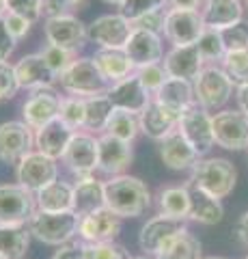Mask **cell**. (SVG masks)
<instances>
[{"label":"cell","mask_w":248,"mask_h":259,"mask_svg":"<svg viewBox=\"0 0 248 259\" xmlns=\"http://www.w3.org/2000/svg\"><path fill=\"white\" fill-rule=\"evenodd\" d=\"M237 168L231 160L222 156H205L190 171L188 186L194 192L207 194L212 199H227L235 190Z\"/></svg>","instance_id":"cell-2"},{"label":"cell","mask_w":248,"mask_h":259,"mask_svg":"<svg viewBox=\"0 0 248 259\" xmlns=\"http://www.w3.org/2000/svg\"><path fill=\"white\" fill-rule=\"evenodd\" d=\"M214 141L227 151L248 149V115L239 108H222L212 115Z\"/></svg>","instance_id":"cell-8"},{"label":"cell","mask_w":248,"mask_h":259,"mask_svg":"<svg viewBox=\"0 0 248 259\" xmlns=\"http://www.w3.org/2000/svg\"><path fill=\"white\" fill-rule=\"evenodd\" d=\"M39 54L43 56L45 65L50 67L52 74L57 76V80L65 74V71L71 67V63L78 59V54L69 52V50H63V48H57V46H50V44H43V48L39 50Z\"/></svg>","instance_id":"cell-40"},{"label":"cell","mask_w":248,"mask_h":259,"mask_svg":"<svg viewBox=\"0 0 248 259\" xmlns=\"http://www.w3.org/2000/svg\"><path fill=\"white\" fill-rule=\"evenodd\" d=\"M162 65L166 69L169 78H179L192 82L201 69L205 67V63L199 54L196 46H183V48H169L162 59Z\"/></svg>","instance_id":"cell-23"},{"label":"cell","mask_w":248,"mask_h":259,"mask_svg":"<svg viewBox=\"0 0 248 259\" xmlns=\"http://www.w3.org/2000/svg\"><path fill=\"white\" fill-rule=\"evenodd\" d=\"M84 259H132L125 246L117 242H97V244H82Z\"/></svg>","instance_id":"cell-42"},{"label":"cell","mask_w":248,"mask_h":259,"mask_svg":"<svg viewBox=\"0 0 248 259\" xmlns=\"http://www.w3.org/2000/svg\"><path fill=\"white\" fill-rule=\"evenodd\" d=\"M136 78L147 89V93L156 95L160 89H162V84L169 80V74H166L162 63H156V65H147V67H138L136 69Z\"/></svg>","instance_id":"cell-41"},{"label":"cell","mask_w":248,"mask_h":259,"mask_svg":"<svg viewBox=\"0 0 248 259\" xmlns=\"http://www.w3.org/2000/svg\"><path fill=\"white\" fill-rule=\"evenodd\" d=\"M132 32V22L121 11L97 15L86 24V39L95 46V50H123Z\"/></svg>","instance_id":"cell-6"},{"label":"cell","mask_w":248,"mask_h":259,"mask_svg":"<svg viewBox=\"0 0 248 259\" xmlns=\"http://www.w3.org/2000/svg\"><path fill=\"white\" fill-rule=\"evenodd\" d=\"M156 259H203V246L201 240L186 229L173 236L166 244L160 248Z\"/></svg>","instance_id":"cell-33"},{"label":"cell","mask_w":248,"mask_h":259,"mask_svg":"<svg viewBox=\"0 0 248 259\" xmlns=\"http://www.w3.org/2000/svg\"><path fill=\"white\" fill-rule=\"evenodd\" d=\"M179 117L177 112H173L171 108L162 106L158 100L151 97V102L147 104L142 112L138 115L140 119V134H145L147 139L162 143L166 136H171L179 125Z\"/></svg>","instance_id":"cell-20"},{"label":"cell","mask_w":248,"mask_h":259,"mask_svg":"<svg viewBox=\"0 0 248 259\" xmlns=\"http://www.w3.org/2000/svg\"><path fill=\"white\" fill-rule=\"evenodd\" d=\"M151 190L136 175H119L106 180V207L119 218H140L151 207Z\"/></svg>","instance_id":"cell-1"},{"label":"cell","mask_w":248,"mask_h":259,"mask_svg":"<svg viewBox=\"0 0 248 259\" xmlns=\"http://www.w3.org/2000/svg\"><path fill=\"white\" fill-rule=\"evenodd\" d=\"M235 102H237V108L248 115V84L235 89Z\"/></svg>","instance_id":"cell-54"},{"label":"cell","mask_w":248,"mask_h":259,"mask_svg":"<svg viewBox=\"0 0 248 259\" xmlns=\"http://www.w3.org/2000/svg\"><path fill=\"white\" fill-rule=\"evenodd\" d=\"M201 18L205 28L225 30L246 20L244 0H205V5L201 7Z\"/></svg>","instance_id":"cell-24"},{"label":"cell","mask_w":248,"mask_h":259,"mask_svg":"<svg viewBox=\"0 0 248 259\" xmlns=\"http://www.w3.org/2000/svg\"><path fill=\"white\" fill-rule=\"evenodd\" d=\"M205 24L201 18V11L190 9H171L166 11L162 39L171 48H183V46H196L199 37L203 35Z\"/></svg>","instance_id":"cell-11"},{"label":"cell","mask_w":248,"mask_h":259,"mask_svg":"<svg viewBox=\"0 0 248 259\" xmlns=\"http://www.w3.org/2000/svg\"><path fill=\"white\" fill-rule=\"evenodd\" d=\"M110 102H113L115 108H123V110H132L136 115H140L142 108L151 102V93H147V89L140 84V80L136 78V71L130 76L121 80V82H115L108 87V93Z\"/></svg>","instance_id":"cell-25"},{"label":"cell","mask_w":248,"mask_h":259,"mask_svg":"<svg viewBox=\"0 0 248 259\" xmlns=\"http://www.w3.org/2000/svg\"><path fill=\"white\" fill-rule=\"evenodd\" d=\"M59 175H61L59 160L47 158L43 153H39L37 149H33L28 156H24L15 164V182L33 194L43 190L52 182H57Z\"/></svg>","instance_id":"cell-9"},{"label":"cell","mask_w":248,"mask_h":259,"mask_svg":"<svg viewBox=\"0 0 248 259\" xmlns=\"http://www.w3.org/2000/svg\"><path fill=\"white\" fill-rule=\"evenodd\" d=\"M28 225H3L0 223V257L22 259L30 246Z\"/></svg>","instance_id":"cell-32"},{"label":"cell","mask_w":248,"mask_h":259,"mask_svg":"<svg viewBox=\"0 0 248 259\" xmlns=\"http://www.w3.org/2000/svg\"><path fill=\"white\" fill-rule=\"evenodd\" d=\"M43 37H45V44L69 50L78 56L84 50V46L89 44V39H86V24L76 13L43 20Z\"/></svg>","instance_id":"cell-10"},{"label":"cell","mask_w":248,"mask_h":259,"mask_svg":"<svg viewBox=\"0 0 248 259\" xmlns=\"http://www.w3.org/2000/svg\"><path fill=\"white\" fill-rule=\"evenodd\" d=\"M80 216L76 212H61V214H47L35 212L28 221L30 236L47 246H65L78 236Z\"/></svg>","instance_id":"cell-5"},{"label":"cell","mask_w":248,"mask_h":259,"mask_svg":"<svg viewBox=\"0 0 248 259\" xmlns=\"http://www.w3.org/2000/svg\"><path fill=\"white\" fill-rule=\"evenodd\" d=\"M192 89H194L196 106L212 115L227 108V104L235 97V84L220 65H205L201 74L192 80Z\"/></svg>","instance_id":"cell-3"},{"label":"cell","mask_w":248,"mask_h":259,"mask_svg":"<svg viewBox=\"0 0 248 259\" xmlns=\"http://www.w3.org/2000/svg\"><path fill=\"white\" fill-rule=\"evenodd\" d=\"M222 37L227 52H237V50H248V20H242L229 26L225 30H218Z\"/></svg>","instance_id":"cell-43"},{"label":"cell","mask_w":248,"mask_h":259,"mask_svg":"<svg viewBox=\"0 0 248 259\" xmlns=\"http://www.w3.org/2000/svg\"><path fill=\"white\" fill-rule=\"evenodd\" d=\"M244 156H246V160H248V149H246V151H244Z\"/></svg>","instance_id":"cell-61"},{"label":"cell","mask_w":248,"mask_h":259,"mask_svg":"<svg viewBox=\"0 0 248 259\" xmlns=\"http://www.w3.org/2000/svg\"><path fill=\"white\" fill-rule=\"evenodd\" d=\"M132 259H156V257H149V255H140V257H132Z\"/></svg>","instance_id":"cell-58"},{"label":"cell","mask_w":248,"mask_h":259,"mask_svg":"<svg viewBox=\"0 0 248 259\" xmlns=\"http://www.w3.org/2000/svg\"><path fill=\"white\" fill-rule=\"evenodd\" d=\"M100 143V162H97V171L106 177H119L125 175L127 168L134 162V147L130 143H123L119 139H113L108 134L97 136Z\"/></svg>","instance_id":"cell-18"},{"label":"cell","mask_w":248,"mask_h":259,"mask_svg":"<svg viewBox=\"0 0 248 259\" xmlns=\"http://www.w3.org/2000/svg\"><path fill=\"white\" fill-rule=\"evenodd\" d=\"M91 59L108 84L121 82V80L130 78L136 71L134 63L125 54V50H95Z\"/></svg>","instance_id":"cell-30"},{"label":"cell","mask_w":248,"mask_h":259,"mask_svg":"<svg viewBox=\"0 0 248 259\" xmlns=\"http://www.w3.org/2000/svg\"><path fill=\"white\" fill-rule=\"evenodd\" d=\"M20 87L15 80V71L11 63H0V102H9L18 95Z\"/></svg>","instance_id":"cell-46"},{"label":"cell","mask_w":248,"mask_h":259,"mask_svg":"<svg viewBox=\"0 0 248 259\" xmlns=\"http://www.w3.org/2000/svg\"><path fill=\"white\" fill-rule=\"evenodd\" d=\"M61 162H63V166L76 177V180L95 175V171H97V162H100L97 136L86 132V130H78V132H74Z\"/></svg>","instance_id":"cell-7"},{"label":"cell","mask_w":248,"mask_h":259,"mask_svg":"<svg viewBox=\"0 0 248 259\" xmlns=\"http://www.w3.org/2000/svg\"><path fill=\"white\" fill-rule=\"evenodd\" d=\"M106 207V182L95 175L80 177L74 184V212L82 218Z\"/></svg>","instance_id":"cell-26"},{"label":"cell","mask_w":248,"mask_h":259,"mask_svg":"<svg viewBox=\"0 0 248 259\" xmlns=\"http://www.w3.org/2000/svg\"><path fill=\"white\" fill-rule=\"evenodd\" d=\"M15 48H18V41L11 37V32L7 30L5 20L0 18V63H9Z\"/></svg>","instance_id":"cell-50"},{"label":"cell","mask_w":248,"mask_h":259,"mask_svg":"<svg viewBox=\"0 0 248 259\" xmlns=\"http://www.w3.org/2000/svg\"><path fill=\"white\" fill-rule=\"evenodd\" d=\"M7 13H18L33 22H39L43 18L41 0H7Z\"/></svg>","instance_id":"cell-48"},{"label":"cell","mask_w":248,"mask_h":259,"mask_svg":"<svg viewBox=\"0 0 248 259\" xmlns=\"http://www.w3.org/2000/svg\"><path fill=\"white\" fill-rule=\"evenodd\" d=\"M37 212L35 194L18 182L0 184V223L3 225H28Z\"/></svg>","instance_id":"cell-15"},{"label":"cell","mask_w":248,"mask_h":259,"mask_svg":"<svg viewBox=\"0 0 248 259\" xmlns=\"http://www.w3.org/2000/svg\"><path fill=\"white\" fill-rule=\"evenodd\" d=\"M59 106H61V93L59 89H35L28 91L24 97L20 115L22 121L33 130H41L50 121L59 119Z\"/></svg>","instance_id":"cell-14"},{"label":"cell","mask_w":248,"mask_h":259,"mask_svg":"<svg viewBox=\"0 0 248 259\" xmlns=\"http://www.w3.org/2000/svg\"><path fill=\"white\" fill-rule=\"evenodd\" d=\"M104 5H108V7H115V9H121V5L125 3V0H102Z\"/></svg>","instance_id":"cell-56"},{"label":"cell","mask_w":248,"mask_h":259,"mask_svg":"<svg viewBox=\"0 0 248 259\" xmlns=\"http://www.w3.org/2000/svg\"><path fill=\"white\" fill-rule=\"evenodd\" d=\"M0 259H3V257H0Z\"/></svg>","instance_id":"cell-63"},{"label":"cell","mask_w":248,"mask_h":259,"mask_svg":"<svg viewBox=\"0 0 248 259\" xmlns=\"http://www.w3.org/2000/svg\"><path fill=\"white\" fill-rule=\"evenodd\" d=\"M37 212H47V214H61V212H74V184L65 180L52 182L45 186L43 190L35 194Z\"/></svg>","instance_id":"cell-29"},{"label":"cell","mask_w":248,"mask_h":259,"mask_svg":"<svg viewBox=\"0 0 248 259\" xmlns=\"http://www.w3.org/2000/svg\"><path fill=\"white\" fill-rule=\"evenodd\" d=\"M125 54L130 56V61L134 63V67H147V65L162 63L164 59V39L162 35L147 30H134L132 37L125 44Z\"/></svg>","instance_id":"cell-21"},{"label":"cell","mask_w":248,"mask_h":259,"mask_svg":"<svg viewBox=\"0 0 248 259\" xmlns=\"http://www.w3.org/2000/svg\"><path fill=\"white\" fill-rule=\"evenodd\" d=\"M104 134L113 136V139H119L123 143L134 145V141L138 139V134H140V119L132 110L115 108L113 115H110V119H108V123H106Z\"/></svg>","instance_id":"cell-34"},{"label":"cell","mask_w":248,"mask_h":259,"mask_svg":"<svg viewBox=\"0 0 248 259\" xmlns=\"http://www.w3.org/2000/svg\"><path fill=\"white\" fill-rule=\"evenodd\" d=\"M220 67L225 74L231 78V82L237 87L248 84V50H237V52H227L222 59Z\"/></svg>","instance_id":"cell-39"},{"label":"cell","mask_w":248,"mask_h":259,"mask_svg":"<svg viewBox=\"0 0 248 259\" xmlns=\"http://www.w3.org/2000/svg\"><path fill=\"white\" fill-rule=\"evenodd\" d=\"M69 3H71V7H74V11H78V9H84L91 0H69Z\"/></svg>","instance_id":"cell-55"},{"label":"cell","mask_w":248,"mask_h":259,"mask_svg":"<svg viewBox=\"0 0 248 259\" xmlns=\"http://www.w3.org/2000/svg\"><path fill=\"white\" fill-rule=\"evenodd\" d=\"M158 156H160V160H162V164L166 168L179 171V173L181 171L190 173L196 162L201 160V156L190 147V143L183 139L177 130H175L171 136H166L162 143H158Z\"/></svg>","instance_id":"cell-22"},{"label":"cell","mask_w":248,"mask_h":259,"mask_svg":"<svg viewBox=\"0 0 248 259\" xmlns=\"http://www.w3.org/2000/svg\"><path fill=\"white\" fill-rule=\"evenodd\" d=\"M67 13H76L69 0H41V15L43 20L50 18H61Z\"/></svg>","instance_id":"cell-49"},{"label":"cell","mask_w":248,"mask_h":259,"mask_svg":"<svg viewBox=\"0 0 248 259\" xmlns=\"http://www.w3.org/2000/svg\"><path fill=\"white\" fill-rule=\"evenodd\" d=\"M244 9H246V15H248V0H244Z\"/></svg>","instance_id":"cell-59"},{"label":"cell","mask_w":248,"mask_h":259,"mask_svg":"<svg viewBox=\"0 0 248 259\" xmlns=\"http://www.w3.org/2000/svg\"><path fill=\"white\" fill-rule=\"evenodd\" d=\"M235 233H237V240L248 248V209L239 216V221L235 225Z\"/></svg>","instance_id":"cell-53"},{"label":"cell","mask_w":248,"mask_h":259,"mask_svg":"<svg viewBox=\"0 0 248 259\" xmlns=\"http://www.w3.org/2000/svg\"><path fill=\"white\" fill-rule=\"evenodd\" d=\"M244 259H248V255H246V257H244Z\"/></svg>","instance_id":"cell-62"},{"label":"cell","mask_w":248,"mask_h":259,"mask_svg":"<svg viewBox=\"0 0 248 259\" xmlns=\"http://www.w3.org/2000/svg\"><path fill=\"white\" fill-rule=\"evenodd\" d=\"M7 13V0H0V18Z\"/></svg>","instance_id":"cell-57"},{"label":"cell","mask_w":248,"mask_h":259,"mask_svg":"<svg viewBox=\"0 0 248 259\" xmlns=\"http://www.w3.org/2000/svg\"><path fill=\"white\" fill-rule=\"evenodd\" d=\"M162 7H169L166 5V0H125L121 5V11L127 20H136L140 18V15H145L149 11H156V9H162Z\"/></svg>","instance_id":"cell-45"},{"label":"cell","mask_w":248,"mask_h":259,"mask_svg":"<svg viewBox=\"0 0 248 259\" xmlns=\"http://www.w3.org/2000/svg\"><path fill=\"white\" fill-rule=\"evenodd\" d=\"M196 50L201 54L205 65H220L222 59H225V54H227V48L222 44L220 32L212 30V28L203 30V35L199 37V41H196Z\"/></svg>","instance_id":"cell-38"},{"label":"cell","mask_w":248,"mask_h":259,"mask_svg":"<svg viewBox=\"0 0 248 259\" xmlns=\"http://www.w3.org/2000/svg\"><path fill=\"white\" fill-rule=\"evenodd\" d=\"M59 87L63 95H76L82 100H89L95 95H106L110 84L95 67L91 56H78L71 63V67L59 78Z\"/></svg>","instance_id":"cell-4"},{"label":"cell","mask_w":248,"mask_h":259,"mask_svg":"<svg viewBox=\"0 0 248 259\" xmlns=\"http://www.w3.org/2000/svg\"><path fill=\"white\" fill-rule=\"evenodd\" d=\"M158 214L177 218V221H190L192 212V188L188 184H175L164 186L158 190L156 197Z\"/></svg>","instance_id":"cell-27"},{"label":"cell","mask_w":248,"mask_h":259,"mask_svg":"<svg viewBox=\"0 0 248 259\" xmlns=\"http://www.w3.org/2000/svg\"><path fill=\"white\" fill-rule=\"evenodd\" d=\"M59 119L69 130H84L86 121V100L76 95H61V106H59Z\"/></svg>","instance_id":"cell-37"},{"label":"cell","mask_w":248,"mask_h":259,"mask_svg":"<svg viewBox=\"0 0 248 259\" xmlns=\"http://www.w3.org/2000/svg\"><path fill=\"white\" fill-rule=\"evenodd\" d=\"M225 216V207H222V201L212 199L207 194L194 192L192 190V212H190V221H194L199 225H218Z\"/></svg>","instance_id":"cell-35"},{"label":"cell","mask_w":248,"mask_h":259,"mask_svg":"<svg viewBox=\"0 0 248 259\" xmlns=\"http://www.w3.org/2000/svg\"><path fill=\"white\" fill-rule=\"evenodd\" d=\"M119 233H121V218L110 212L108 207L82 216L78 225V238L82 240V244L115 242Z\"/></svg>","instance_id":"cell-19"},{"label":"cell","mask_w":248,"mask_h":259,"mask_svg":"<svg viewBox=\"0 0 248 259\" xmlns=\"http://www.w3.org/2000/svg\"><path fill=\"white\" fill-rule=\"evenodd\" d=\"M166 11L169 7H162V9H156V11H149L140 18L132 20V28L134 30H147V32H156V35H162L164 30V20H166Z\"/></svg>","instance_id":"cell-44"},{"label":"cell","mask_w":248,"mask_h":259,"mask_svg":"<svg viewBox=\"0 0 248 259\" xmlns=\"http://www.w3.org/2000/svg\"><path fill=\"white\" fill-rule=\"evenodd\" d=\"M113 102H110L108 95H95V97H89L86 100V121H84V130L91 132L95 136L104 134L106 130V123L110 115H113Z\"/></svg>","instance_id":"cell-36"},{"label":"cell","mask_w":248,"mask_h":259,"mask_svg":"<svg viewBox=\"0 0 248 259\" xmlns=\"http://www.w3.org/2000/svg\"><path fill=\"white\" fill-rule=\"evenodd\" d=\"M186 221H177V218H171V216H164V214H158V216H151L149 221L140 227V233H138V246L145 255L149 257H156L160 253L166 242H169L173 236L186 231Z\"/></svg>","instance_id":"cell-16"},{"label":"cell","mask_w":248,"mask_h":259,"mask_svg":"<svg viewBox=\"0 0 248 259\" xmlns=\"http://www.w3.org/2000/svg\"><path fill=\"white\" fill-rule=\"evenodd\" d=\"M154 100H158L162 106L171 108L177 115H183L186 110H190L192 106H196L194 100V89L192 82L188 80H179V78H169L162 84V89L154 95Z\"/></svg>","instance_id":"cell-31"},{"label":"cell","mask_w":248,"mask_h":259,"mask_svg":"<svg viewBox=\"0 0 248 259\" xmlns=\"http://www.w3.org/2000/svg\"><path fill=\"white\" fill-rule=\"evenodd\" d=\"M203 259H227V257H203Z\"/></svg>","instance_id":"cell-60"},{"label":"cell","mask_w":248,"mask_h":259,"mask_svg":"<svg viewBox=\"0 0 248 259\" xmlns=\"http://www.w3.org/2000/svg\"><path fill=\"white\" fill-rule=\"evenodd\" d=\"M15 80H18L20 91H35V89H54L59 87L57 76L50 71V67L45 65L43 56L39 52L24 54L20 61L13 63Z\"/></svg>","instance_id":"cell-17"},{"label":"cell","mask_w":248,"mask_h":259,"mask_svg":"<svg viewBox=\"0 0 248 259\" xmlns=\"http://www.w3.org/2000/svg\"><path fill=\"white\" fill-rule=\"evenodd\" d=\"M3 20L7 24V30L11 32V37L15 41H22V39H26L30 35V30H33L35 22L24 18V15H18V13H5Z\"/></svg>","instance_id":"cell-47"},{"label":"cell","mask_w":248,"mask_h":259,"mask_svg":"<svg viewBox=\"0 0 248 259\" xmlns=\"http://www.w3.org/2000/svg\"><path fill=\"white\" fill-rule=\"evenodd\" d=\"M171 9H190V11H201L205 0H166Z\"/></svg>","instance_id":"cell-52"},{"label":"cell","mask_w":248,"mask_h":259,"mask_svg":"<svg viewBox=\"0 0 248 259\" xmlns=\"http://www.w3.org/2000/svg\"><path fill=\"white\" fill-rule=\"evenodd\" d=\"M35 149V130L22 119H9L0 123V162L15 166Z\"/></svg>","instance_id":"cell-12"},{"label":"cell","mask_w":248,"mask_h":259,"mask_svg":"<svg viewBox=\"0 0 248 259\" xmlns=\"http://www.w3.org/2000/svg\"><path fill=\"white\" fill-rule=\"evenodd\" d=\"M177 132L190 143V147L194 149L199 156L205 158L214 147V123H212V112L203 110L201 106H192L179 117Z\"/></svg>","instance_id":"cell-13"},{"label":"cell","mask_w":248,"mask_h":259,"mask_svg":"<svg viewBox=\"0 0 248 259\" xmlns=\"http://www.w3.org/2000/svg\"><path fill=\"white\" fill-rule=\"evenodd\" d=\"M71 136H74V130H69L61 119H54L41 130H35V149L52 160H61Z\"/></svg>","instance_id":"cell-28"},{"label":"cell","mask_w":248,"mask_h":259,"mask_svg":"<svg viewBox=\"0 0 248 259\" xmlns=\"http://www.w3.org/2000/svg\"><path fill=\"white\" fill-rule=\"evenodd\" d=\"M50 259H84V248H82V244L69 242L65 246H59L57 253H54Z\"/></svg>","instance_id":"cell-51"}]
</instances>
